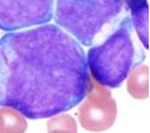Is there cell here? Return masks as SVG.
<instances>
[{
	"label": "cell",
	"mask_w": 150,
	"mask_h": 133,
	"mask_svg": "<svg viewBox=\"0 0 150 133\" xmlns=\"http://www.w3.org/2000/svg\"><path fill=\"white\" fill-rule=\"evenodd\" d=\"M85 55L90 77L108 89L119 88L133 67L145 58L134 46L133 27L129 16L122 18L103 42L91 46Z\"/></svg>",
	"instance_id": "2"
},
{
	"label": "cell",
	"mask_w": 150,
	"mask_h": 133,
	"mask_svg": "<svg viewBox=\"0 0 150 133\" xmlns=\"http://www.w3.org/2000/svg\"><path fill=\"white\" fill-rule=\"evenodd\" d=\"M47 131L48 133H78L76 120L67 114H59L49 118Z\"/></svg>",
	"instance_id": "9"
},
{
	"label": "cell",
	"mask_w": 150,
	"mask_h": 133,
	"mask_svg": "<svg viewBox=\"0 0 150 133\" xmlns=\"http://www.w3.org/2000/svg\"><path fill=\"white\" fill-rule=\"evenodd\" d=\"M126 0H54L57 25L79 44L91 47L96 37L122 12Z\"/></svg>",
	"instance_id": "3"
},
{
	"label": "cell",
	"mask_w": 150,
	"mask_h": 133,
	"mask_svg": "<svg viewBox=\"0 0 150 133\" xmlns=\"http://www.w3.org/2000/svg\"><path fill=\"white\" fill-rule=\"evenodd\" d=\"M53 12L54 0H0V30L11 32L47 24Z\"/></svg>",
	"instance_id": "4"
},
{
	"label": "cell",
	"mask_w": 150,
	"mask_h": 133,
	"mask_svg": "<svg viewBox=\"0 0 150 133\" xmlns=\"http://www.w3.org/2000/svg\"><path fill=\"white\" fill-rule=\"evenodd\" d=\"M0 133H5V128H4V121H3L1 113H0Z\"/></svg>",
	"instance_id": "10"
},
{
	"label": "cell",
	"mask_w": 150,
	"mask_h": 133,
	"mask_svg": "<svg viewBox=\"0 0 150 133\" xmlns=\"http://www.w3.org/2000/svg\"><path fill=\"white\" fill-rule=\"evenodd\" d=\"M127 92L136 100L149 97V66L142 65L131 71L127 79Z\"/></svg>",
	"instance_id": "7"
},
{
	"label": "cell",
	"mask_w": 150,
	"mask_h": 133,
	"mask_svg": "<svg viewBox=\"0 0 150 133\" xmlns=\"http://www.w3.org/2000/svg\"><path fill=\"white\" fill-rule=\"evenodd\" d=\"M131 12L132 27L145 49H149V4L148 0H126Z\"/></svg>",
	"instance_id": "6"
},
{
	"label": "cell",
	"mask_w": 150,
	"mask_h": 133,
	"mask_svg": "<svg viewBox=\"0 0 150 133\" xmlns=\"http://www.w3.org/2000/svg\"><path fill=\"white\" fill-rule=\"evenodd\" d=\"M78 110L81 126L89 132H103L114 125L118 107L110 90L90 79L88 92Z\"/></svg>",
	"instance_id": "5"
},
{
	"label": "cell",
	"mask_w": 150,
	"mask_h": 133,
	"mask_svg": "<svg viewBox=\"0 0 150 133\" xmlns=\"http://www.w3.org/2000/svg\"><path fill=\"white\" fill-rule=\"evenodd\" d=\"M0 113L3 116L5 133H25L28 124L25 118L19 112L8 107H1Z\"/></svg>",
	"instance_id": "8"
},
{
	"label": "cell",
	"mask_w": 150,
	"mask_h": 133,
	"mask_svg": "<svg viewBox=\"0 0 150 133\" xmlns=\"http://www.w3.org/2000/svg\"><path fill=\"white\" fill-rule=\"evenodd\" d=\"M90 75L82 46L57 24L0 37V106L31 120L81 104Z\"/></svg>",
	"instance_id": "1"
}]
</instances>
